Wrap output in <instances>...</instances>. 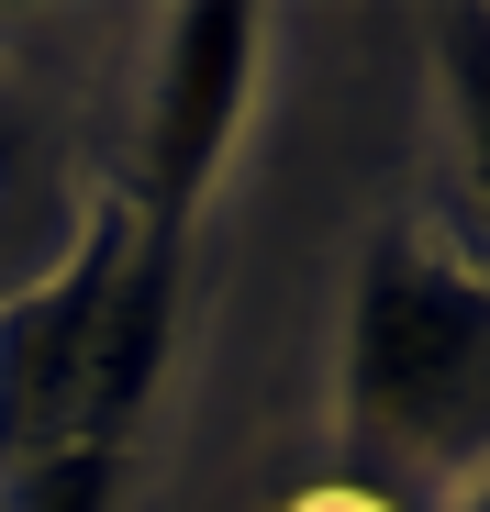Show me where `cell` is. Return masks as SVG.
I'll list each match as a JSON object with an SVG mask.
<instances>
[{
	"mask_svg": "<svg viewBox=\"0 0 490 512\" xmlns=\"http://www.w3.org/2000/svg\"><path fill=\"white\" fill-rule=\"evenodd\" d=\"M123 268H134V201H101L34 290L0 301V468H23V457L78 435V401H90Z\"/></svg>",
	"mask_w": 490,
	"mask_h": 512,
	"instance_id": "3",
	"label": "cell"
},
{
	"mask_svg": "<svg viewBox=\"0 0 490 512\" xmlns=\"http://www.w3.org/2000/svg\"><path fill=\"white\" fill-rule=\"evenodd\" d=\"M435 78H446V134L490 212V12H435Z\"/></svg>",
	"mask_w": 490,
	"mask_h": 512,
	"instance_id": "4",
	"label": "cell"
},
{
	"mask_svg": "<svg viewBox=\"0 0 490 512\" xmlns=\"http://www.w3.org/2000/svg\"><path fill=\"white\" fill-rule=\"evenodd\" d=\"M257 12L245 0H179L168 45H156V90H145V167H134V245L190 268V223L223 179V156L257 101Z\"/></svg>",
	"mask_w": 490,
	"mask_h": 512,
	"instance_id": "2",
	"label": "cell"
},
{
	"mask_svg": "<svg viewBox=\"0 0 490 512\" xmlns=\"http://www.w3.org/2000/svg\"><path fill=\"white\" fill-rule=\"evenodd\" d=\"M123 468H134V446H90V435H67V446H45V457L12 468L0 512H123Z\"/></svg>",
	"mask_w": 490,
	"mask_h": 512,
	"instance_id": "5",
	"label": "cell"
},
{
	"mask_svg": "<svg viewBox=\"0 0 490 512\" xmlns=\"http://www.w3.org/2000/svg\"><path fill=\"white\" fill-rule=\"evenodd\" d=\"M446 512H490V457H479V468L457 479V501H446Z\"/></svg>",
	"mask_w": 490,
	"mask_h": 512,
	"instance_id": "6",
	"label": "cell"
},
{
	"mask_svg": "<svg viewBox=\"0 0 490 512\" xmlns=\"http://www.w3.org/2000/svg\"><path fill=\"white\" fill-rule=\"evenodd\" d=\"M12 190H23V145L0 134V201H12Z\"/></svg>",
	"mask_w": 490,
	"mask_h": 512,
	"instance_id": "8",
	"label": "cell"
},
{
	"mask_svg": "<svg viewBox=\"0 0 490 512\" xmlns=\"http://www.w3.org/2000/svg\"><path fill=\"white\" fill-rule=\"evenodd\" d=\"M301 512H390V501H368V490H335V501H301Z\"/></svg>",
	"mask_w": 490,
	"mask_h": 512,
	"instance_id": "7",
	"label": "cell"
},
{
	"mask_svg": "<svg viewBox=\"0 0 490 512\" xmlns=\"http://www.w3.org/2000/svg\"><path fill=\"white\" fill-rule=\"evenodd\" d=\"M335 423L357 479H468L490 446V279L413 223L357 256Z\"/></svg>",
	"mask_w": 490,
	"mask_h": 512,
	"instance_id": "1",
	"label": "cell"
}]
</instances>
